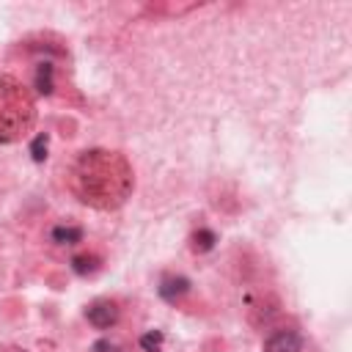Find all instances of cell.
Here are the masks:
<instances>
[{
	"label": "cell",
	"instance_id": "8fae6325",
	"mask_svg": "<svg viewBox=\"0 0 352 352\" xmlns=\"http://www.w3.org/2000/svg\"><path fill=\"white\" fill-rule=\"evenodd\" d=\"M162 346V330H148L140 336V349L143 352H160Z\"/></svg>",
	"mask_w": 352,
	"mask_h": 352
},
{
	"label": "cell",
	"instance_id": "277c9868",
	"mask_svg": "<svg viewBox=\"0 0 352 352\" xmlns=\"http://www.w3.org/2000/svg\"><path fill=\"white\" fill-rule=\"evenodd\" d=\"M264 352H302V338L294 330H278L264 341Z\"/></svg>",
	"mask_w": 352,
	"mask_h": 352
},
{
	"label": "cell",
	"instance_id": "5b68a950",
	"mask_svg": "<svg viewBox=\"0 0 352 352\" xmlns=\"http://www.w3.org/2000/svg\"><path fill=\"white\" fill-rule=\"evenodd\" d=\"M160 297L162 300H168V302H176L179 297H184L187 292H190V280L187 278H182V275H168V278H162V283H160Z\"/></svg>",
	"mask_w": 352,
	"mask_h": 352
},
{
	"label": "cell",
	"instance_id": "52a82bcc",
	"mask_svg": "<svg viewBox=\"0 0 352 352\" xmlns=\"http://www.w3.org/2000/svg\"><path fill=\"white\" fill-rule=\"evenodd\" d=\"M52 242H58V245H77V242H82V228L80 226H55L52 228Z\"/></svg>",
	"mask_w": 352,
	"mask_h": 352
},
{
	"label": "cell",
	"instance_id": "30bf717a",
	"mask_svg": "<svg viewBox=\"0 0 352 352\" xmlns=\"http://www.w3.org/2000/svg\"><path fill=\"white\" fill-rule=\"evenodd\" d=\"M47 146H50L47 132H41V135L33 138V143H30V157H33V162H44V160H47Z\"/></svg>",
	"mask_w": 352,
	"mask_h": 352
},
{
	"label": "cell",
	"instance_id": "9c48e42d",
	"mask_svg": "<svg viewBox=\"0 0 352 352\" xmlns=\"http://www.w3.org/2000/svg\"><path fill=\"white\" fill-rule=\"evenodd\" d=\"M214 242H217V234H214L212 228H198V231L192 234V250H195V253H206V250H212Z\"/></svg>",
	"mask_w": 352,
	"mask_h": 352
},
{
	"label": "cell",
	"instance_id": "7c38bea8",
	"mask_svg": "<svg viewBox=\"0 0 352 352\" xmlns=\"http://www.w3.org/2000/svg\"><path fill=\"white\" fill-rule=\"evenodd\" d=\"M91 352H121V346L116 341H110V338H99V341H94Z\"/></svg>",
	"mask_w": 352,
	"mask_h": 352
},
{
	"label": "cell",
	"instance_id": "7a4b0ae2",
	"mask_svg": "<svg viewBox=\"0 0 352 352\" xmlns=\"http://www.w3.org/2000/svg\"><path fill=\"white\" fill-rule=\"evenodd\" d=\"M36 121V107L22 82L0 74V143L22 138Z\"/></svg>",
	"mask_w": 352,
	"mask_h": 352
},
{
	"label": "cell",
	"instance_id": "3957f363",
	"mask_svg": "<svg viewBox=\"0 0 352 352\" xmlns=\"http://www.w3.org/2000/svg\"><path fill=\"white\" fill-rule=\"evenodd\" d=\"M85 316H88V322H91L94 327L107 330L110 324L118 322V305H116L113 300H96V302H91V305L85 308Z\"/></svg>",
	"mask_w": 352,
	"mask_h": 352
},
{
	"label": "cell",
	"instance_id": "6da1fadb",
	"mask_svg": "<svg viewBox=\"0 0 352 352\" xmlns=\"http://www.w3.org/2000/svg\"><path fill=\"white\" fill-rule=\"evenodd\" d=\"M72 190L96 209L121 206L132 192V168L118 151H82L72 168Z\"/></svg>",
	"mask_w": 352,
	"mask_h": 352
},
{
	"label": "cell",
	"instance_id": "8992f818",
	"mask_svg": "<svg viewBox=\"0 0 352 352\" xmlns=\"http://www.w3.org/2000/svg\"><path fill=\"white\" fill-rule=\"evenodd\" d=\"M52 74H55V66H52L50 60H41V63L36 66V91H38V94L50 96V94L55 91V80H52Z\"/></svg>",
	"mask_w": 352,
	"mask_h": 352
},
{
	"label": "cell",
	"instance_id": "ba28073f",
	"mask_svg": "<svg viewBox=\"0 0 352 352\" xmlns=\"http://www.w3.org/2000/svg\"><path fill=\"white\" fill-rule=\"evenodd\" d=\"M72 270H74L77 275H94V272L99 270V256H94V253L74 256V258H72Z\"/></svg>",
	"mask_w": 352,
	"mask_h": 352
}]
</instances>
